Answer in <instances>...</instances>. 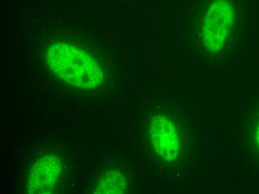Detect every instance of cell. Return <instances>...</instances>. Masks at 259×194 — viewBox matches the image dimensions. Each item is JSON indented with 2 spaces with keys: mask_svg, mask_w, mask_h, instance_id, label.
Returning a JSON list of instances; mask_svg holds the SVG:
<instances>
[{
  "mask_svg": "<svg viewBox=\"0 0 259 194\" xmlns=\"http://www.w3.org/2000/svg\"><path fill=\"white\" fill-rule=\"evenodd\" d=\"M126 181L120 172H107L95 185L94 193L99 194L122 193L125 190Z\"/></svg>",
  "mask_w": 259,
  "mask_h": 194,
  "instance_id": "4",
  "label": "cell"
},
{
  "mask_svg": "<svg viewBox=\"0 0 259 194\" xmlns=\"http://www.w3.org/2000/svg\"><path fill=\"white\" fill-rule=\"evenodd\" d=\"M49 68L65 83L80 88H94L103 81L97 61L86 52L64 43L47 48Z\"/></svg>",
  "mask_w": 259,
  "mask_h": 194,
  "instance_id": "1",
  "label": "cell"
},
{
  "mask_svg": "<svg viewBox=\"0 0 259 194\" xmlns=\"http://www.w3.org/2000/svg\"><path fill=\"white\" fill-rule=\"evenodd\" d=\"M61 172V162L55 154H49L34 164L28 181L29 193H50Z\"/></svg>",
  "mask_w": 259,
  "mask_h": 194,
  "instance_id": "2",
  "label": "cell"
},
{
  "mask_svg": "<svg viewBox=\"0 0 259 194\" xmlns=\"http://www.w3.org/2000/svg\"><path fill=\"white\" fill-rule=\"evenodd\" d=\"M257 140H258V143L259 144V126L258 128V132H257Z\"/></svg>",
  "mask_w": 259,
  "mask_h": 194,
  "instance_id": "5",
  "label": "cell"
},
{
  "mask_svg": "<svg viewBox=\"0 0 259 194\" xmlns=\"http://www.w3.org/2000/svg\"><path fill=\"white\" fill-rule=\"evenodd\" d=\"M150 133L154 147L167 160L175 159L178 154V139L173 124L168 118L158 116L150 126Z\"/></svg>",
  "mask_w": 259,
  "mask_h": 194,
  "instance_id": "3",
  "label": "cell"
}]
</instances>
